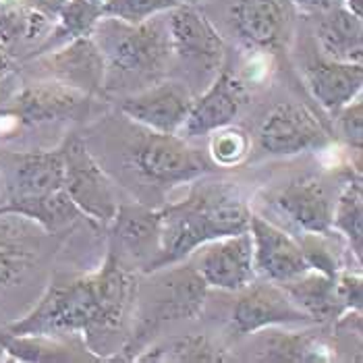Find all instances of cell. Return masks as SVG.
I'll list each match as a JSON object with an SVG mask.
<instances>
[{"mask_svg":"<svg viewBox=\"0 0 363 363\" xmlns=\"http://www.w3.org/2000/svg\"><path fill=\"white\" fill-rule=\"evenodd\" d=\"M91 96L60 84L38 77L15 89L0 106V118L19 127H38L60 121H84L91 111Z\"/></svg>","mask_w":363,"mask_h":363,"instance_id":"8","label":"cell"},{"mask_svg":"<svg viewBox=\"0 0 363 363\" xmlns=\"http://www.w3.org/2000/svg\"><path fill=\"white\" fill-rule=\"evenodd\" d=\"M179 0H102L100 15L125 23H143L179 6Z\"/></svg>","mask_w":363,"mask_h":363,"instance_id":"28","label":"cell"},{"mask_svg":"<svg viewBox=\"0 0 363 363\" xmlns=\"http://www.w3.org/2000/svg\"><path fill=\"white\" fill-rule=\"evenodd\" d=\"M293 6H299L303 11H308L311 15L315 13H324V11H330L342 4V0H291Z\"/></svg>","mask_w":363,"mask_h":363,"instance_id":"33","label":"cell"},{"mask_svg":"<svg viewBox=\"0 0 363 363\" xmlns=\"http://www.w3.org/2000/svg\"><path fill=\"white\" fill-rule=\"evenodd\" d=\"M333 235H311V233H306L297 241L301 245V252L306 255L308 266L311 270H318V272L328 274V277H338L342 266L338 262L335 247L330 245V237Z\"/></svg>","mask_w":363,"mask_h":363,"instance_id":"30","label":"cell"},{"mask_svg":"<svg viewBox=\"0 0 363 363\" xmlns=\"http://www.w3.org/2000/svg\"><path fill=\"white\" fill-rule=\"evenodd\" d=\"M4 199H38L62 189L65 160L60 145L55 150L0 154Z\"/></svg>","mask_w":363,"mask_h":363,"instance_id":"17","label":"cell"},{"mask_svg":"<svg viewBox=\"0 0 363 363\" xmlns=\"http://www.w3.org/2000/svg\"><path fill=\"white\" fill-rule=\"evenodd\" d=\"M272 203L299 230L311 235H333L335 201L318 179L299 177L272 194Z\"/></svg>","mask_w":363,"mask_h":363,"instance_id":"19","label":"cell"},{"mask_svg":"<svg viewBox=\"0 0 363 363\" xmlns=\"http://www.w3.org/2000/svg\"><path fill=\"white\" fill-rule=\"evenodd\" d=\"M44 235L40 224L17 214L0 216V289L19 280L35 262Z\"/></svg>","mask_w":363,"mask_h":363,"instance_id":"22","label":"cell"},{"mask_svg":"<svg viewBox=\"0 0 363 363\" xmlns=\"http://www.w3.org/2000/svg\"><path fill=\"white\" fill-rule=\"evenodd\" d=\"M172 62L183 69V77L191 91L210 84L226 60L223 33L212 19L194 4H179L167 13ZM196 96V94H194Z\"/></svg>","mask_w":363,"mask_h":363,"instance_id":"6","label":"cell"},{"mask_svg":"<svg viewBox=\"0 0 363 363\" xmlns=\"http://www.w3.org/2000/svg\"><path fill=\"white\" fill-rule=\"evenodd\" d=\"M250 89L243 79L223 65L218 75L201 89V94H196L179 135L194 140L233 125V121L250 104Z\"/></svg>","mask_w":363,"mask_h":363,"instance_id":"13","label":"cell"},{"mask_svg":"<svg viewBox=\"0 0 363 363\" xmlns=\"http://www.w3.org/2000/svg\"><path fill=\"white\" fill-rule=\"evenodd\" d=\"M210 289L237 293L255 279L250 230L199 245L187 257Z\"/></svg>","mask_w":363,"mask_h":363,"instance_id":"15","label":"cell"},{"mask_svg":"<svg viewBox=\"0 0 363 363\" xmlns=\"http://www.w3.org/2000/svg\"><path fill=\"white\" fill-rule=\"evenodd\" d=\"M303 77L311 96L330 116L362 94V62H340L322 55L309 56Z\"/></svg>","mask_w":363,"mask_h":363,"instance_id":"21","label":"cell"},{"mask_svg":"<svg viewBox=\"0 0 363 363\" xmlns=\"http://www.w3.org/2000/svg\"><path fill=\"white\" fill-rule=\"evenodd\" d=\"M313 38L320 55L340 62L363 60V21L342 4L313 15Z\"/></svg>","mask_w":363,"mask_h":363,"instance_id":"23","label":"cell"},{"mask_svg":"<svg viewBox=\"0 0 363 363\" xmlns=\"http://www.w3.org/2000/svg\"><path fill=\"white\" fill-rule=\"evenodd\" d=\"M247 230L252 235L255 274L280 284L308 272V259L301 252L299 241L293 239L286 230L255 212L250 216Z\"/></svg>","mask_w":363,"mask_h":363,"instance_id":"18","label":"cell"},{"mask_svg":"<svg viewBox=\"0 0 363 363\" xmlns=\"http://www.w3.org/2000/svg\"><path fill=\"white\" fill-rule=\"evenodd\" d=\"M330 143L333 131L308 106L295 102L274 106L257 129V147L268 156H295Z\"/></svg>","mask_w":363,"mask_h":363,"instance_id":"11","label":"cell"},{"mask_svg":"<svg viewBox=\"0 0 363 363\" xmlns=\"http://www.w3.org/2000/svg\"><path fill=\"white\" fill-rule=\"evenodd\" d=\"M181 4H194V6H201L203 2H210V0H179Z\"/></svg>","mask_w":363,"mask_h":363,"instance_id":"36","label":"cell"},{"mask_svg":"<svg viewBox=\"0 0 363 363\" xmlns=\"http://www.w3.org/2000/svg\"><path fill=\"white\" fill-rule=\"evenodd\" d=\"M335 135L345 141L351 150L362 152L363 147V102L362 94L333 114Z\"/></svg>","mask_w":363,"mask_h":363,"instance_id":"31","label":"cell"},{"mask_svg":"<svg viewBox=\"0 0 363 363\" xmlns=\"http://www.w3.org/2000/svg\"><path fill=\"white\" fill-rule=\"evenodd\" d=\"M11 71H13V58H11V55L6 50L0 48V79L6 77Z\"/></svg>","mask_w":363,"mask_h":363,"instance_id":"34","label":"cell"},{"mask_svg":"<svg viewBox=\"0 0 363 363\" xmlns=\"http://www.w3.org/2000/svg\"><path fill=\"white\" fill-rule=\"evenodd\" d=\"M89 35L106 65L104 91L114 79L138 91L160 82L172 65L168 19L162 15L143 23L100 17Z\"/></svg>","mask_w":363,"mask_h":363,"instance_id":"3","label":"cell"},{"mask_svg":"<svg viewBox=\"0 0 363 363\" xmlns=\"http://www.w3.org/2000/svg\"><path fill=\"white\" fill-rule=\"evenodd\" d=\"M111 245L118 262L131 270L147 274L162 252L160 245V212L145 201L118 203L116 214L108 224Z\"/></svg>","mask_w":363,"mask_h":363,"instance_id":"10","label":"cell"},{"mask_svg":"<svg viewBox=\"0 0 363 363\" xmlns=\"http://www.w3.org/2000/svg\"><path fill=\"white\" fill-rule=\"evenodd\" d=\"M0 347L9 362L62 363V362H102L87 347H75L58 336L13 335L0 328Z\"/></svg>","mask_w":363,"mask_h":363,"instance_id":"24","label":"cell"},{"mask_svg":"<svg viewBox=\"0 0 363 363\" xmlns=\"http://www.w3.org/2000/svg\"><path fill=\"white\" fill-rule=\"evenodd\" d=\"M140 363H223L228 355L206 335L172 336L145 347L133 359Z\"/></svg>","mask_w":363,"mask_h":363,"instance_id":"26","label":"cell"},{"mask_svg":"<svg viewBox=\"0 0 363 363\" xmlns=\"http://www.w3.org/2000/svg\"><path fill=\"white\" fill-rule=\"evenodd\" d=\"M210 286L187 262L141 274L135 279L131 330L111 362H133L150 340L174 322L196 320L203 311Z\"/></svg>","mask_w":363,"mask_h":363,"instance_id":"2","label":"cell"},{"mask_svg":"<svg viewBox=\"0 0 363 363\" xmlns=\"http://www.w3.org/2000/svg\"><path fill=\"white\" fill-rule=\"evenodd\" d=\"M280 286L315 326L336 322V318L345 313L336 295V277H328L309 268L308 272L295 279L280 282Z\"/></svg>","mask_w":363,"mask_h":363,"instance_id":"25","label":"cell"},{"mask_svg":"<svg viewBox=\"0 0 363 363\" xmlns=\"http://www.w3.org/2000/svg\"><path fill=\"white\" fill-rule=\"evenodd\" d=\"M268 326H315L297 308L286 291L272 280L253 279L237 291V301L230 313V330L237 338L250 336Z\"/></svg>","mask_w":363,"mask_h":363,"instance_id":"12","label":"cell"},{"mask_svg":"<svg viewBox=\"0 0 363 363\" xmlns=\"http://www.w3.org/2000/svg\"><path fill=\"white\" fill-rule=\"evenodd\" d=\"M189 194L158 208L160 245L154 270L185 262L199 245L250 228L252 208L235 183L199 177ZM152 270V272H154Z\"/></svg>","mask_w":363,"mask_h":363,"instance_id":"1","label":"cell"},{"mask_svg":"<svg viewBox=\"0 0 363 363\" xmlns=\"http://www.w3.org/2000/svg\"><path fill=\"white\" fill-rule=\"evenodd\" d=\"M2 330L13 335L58 336L82 335L85 347L104 362L108 338L104 333L94 274L58 277L40 301L21 320L6 324Z\"/></svg>","mask_w":363,"mask_h":363,"instance_id":"4","label":"cell"},{"mask_svg":"<svg viewBox=\"0 0 363 363\" xmlns=\"http://www.w3.org/2000/svg\"><path fill=\"white\" fill-rule=\"evenodd\" d=\"M91 2H98V4H102V0H91Z\"/></svg>","mask_w":363,"mask_h":363,"instance_id":"37","label":"cell"},{"mask_svg":"<svg viewBox=\"0 0 363 363\" xmlns=\"http://www.w3.org/2000/svg\"><path fill=\"white\" fill-rule=\"evenodd\" d=\"M333 230L345 237L349 252L362 264L363 257V185L362 172H351L345 189L335 201Z\"/></svg>","mask_w":363,"mask_h":363,"instance_id":"27","label":"cell"},{"mask_svg":"<svg viewBox=\"0 0 363 363\" xmlns=\"http://www.w3.org/2000/svg\"><path fill=\"white\" fill-rule=\"evenodd\" d=\"M194 98V91L183 82L160 79L121 98L118 108L131 123L140 127L156 133L179 135Z\"/></svg>","mask_w":363,"mask_h":363,"instance_id":"14","label":"cell"},{"mask_svg":"<svg viewBox=\"0 0 363 363\" xmlns=\"http://www.w3.org/2000/svg\"><path fill=\"white\" fill-rule=\"evenodd\" d=\"M226 28L247 48L279 52L286 46L295 6L291 0H220Z\"/></svg>","mask_w":363,"mask_h":363,"instance_id":"9","label":"cell"},{"mask_svg":"<svg viewBox=\"0 0 363 363\" xmlns=\"http://www.w3.org/2000/svg\"><path fill=\"white\" fill-rule=\"evenodd\" d=\"M38 67V75L71 85L87 96L96 98L104 94L106 65L91 35L75 38L55 50L29 58Z\"/></svg>","mask_w":363,"mask_h":363,"instance_id":"16","label":"cell"},{"mask_svg":"<svg viewBox=\"0 0 363 363\" xmlns=\"http://www.w3.org/2000/svg\"><path fill=\"white\" fill-rule=\"evenodd\" d=\"M65 177L62 189L75 208L96 226H108L116 214L118 199L108 174L91 156L82 135H71L60 143Z\"/></svg>","mask_w":363,"mask_h":363,"instance_id":"7","label":"cell"},{"mask_svg":"<svg viewBox=\"0 0 363 363\" xmlns=\"http://www.w3.org/2000/svg\"><path fill=\"white\" fill-rule=\"evenodd\" d=\"M125 158L129 168L152 187H174L216 172L210 156L189 145V140L140 125L127 141Z\"/></svg>","mask_w":363,"mask_h":363,"instance_id":"5","label":"cell"},{"mask_svg":"<svg viewBox=\"0 0 363 363\" xmlns=\"http://www.w3.org/2000/svg\"><path fill=\"white\" fill-rule=\"evenodd\" d=\"M247 347L252 362L262 363H324L333 362L336 351L322 336L308 330H291V326L262 328Z\"/></svg>","mask_w":363,"mask_h":363,"instance_id":"20","label":"cell"},{"mask_svg":"<svg viewBox=\"0 0 363 363\" xmlns=\"http://www.w3.org/2000/svg\"><path fill=\"white\" fill-rule=\"evenodd\" d=\"M336 295L345 311L355 309L362 311L363 308V280L362 272H345L340 270L336 277Z\"/></svg>","mask_w":363,"mask_h":363,"instance_id":"32","label":"cell"},{"mask_svg":"<svg viewBox=\"0 0 363 363\" xmlns=\"http://www.w3.org/2000/svg\"><path fill=\"white\" fill-rule=\"evenodd\" d=\"M342 6L347 11H351L355 17L363 19V0H342Z\"/></svg>","mask_w":363,"mask_h":363,"instance_id":"35","label":"cell"},{"mask_svg":"<svg viewBox=\"0 0 363 363\" xmlns=\"http://www.w3.org/2000/svg\"><path fill=\"white\" fill-rule=\"evenodd\" d=\"M250 154V138L243 129L226 125L223 129L210 133V160L216 167H237Z\"/></svg>","mask_w":363,"mask_h":363,"instance_id":"29","label":"cell"}]
</instances>
